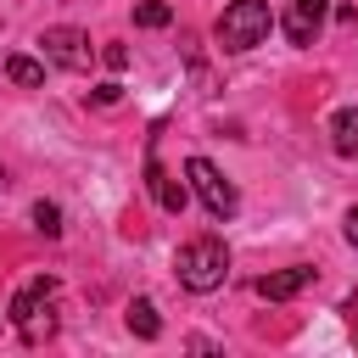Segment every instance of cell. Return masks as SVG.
Returning a JSON list of instances; mask_svg holds the SVG:
<instances>
[{
  "mask_svg": "<svg viewBox=\"0 0 358 358\" xmlns=\"http://www.w3.org/2000/svg\"><path fill=\"white\" fill-rule=\"evenodd\" d=\"M268 28H274L268 0H229V6L218 11V22H213V39H218V50L241 56V50L263 45V39H268Z\"/></svg>",
  "mask_w": 358,
  "mask_h": 358,
  "instance_id": "cell-1",
  "label": "cell"
},
{
  "mask_svg": "<svg viewBox=\"0 0 358 358\" xmlns=\"http://www.w3.org/2000/svg\"><path fill=\"white\" fill-rule=\"evenodd\" d=\"M224 280H229V252H224V241H218V235H196V241L179 252V285L196 291V296H207V291H218Z\"/></svg>",
  "mask_w": 358,
  "mask_h": 358,
  "instance_id": "cell-2",
  "label": "cell"
},
{
  "mask_svg": "<svg viewBox=\"0 0 358 358\" xmlns=\"http://www.w3.org/2000/svg\"><path fill=\"white\" fill-rule=\"evenodd\" d=\"M50 302H56V280L50 274H39V280H28L17 296H11V324L22 330V341H39V336H50L56 330V319H50Z\"/></svg>",
  "mask_w": 358,
  "mask_h": 358,
  "instance_id": "cell-3",
  "label": "cell"
},
{
  "mask_svg": "<svg viewBox=\"0 0 358 358\" xmlns=\"http://www.w3.org/2000/svg\"><path fill=\"white\" fill-rule=\"evenodd\" d=\"M185 179H190V190L201 196V207H207L218 224H224V218H235L241 196H235V185H229V179H224V173H218L207 157H190V162H185Z\"/></svg>",
  "mask_w": 358,
  "mask_h": 358,
  "instance_id": "cell-4",
  "label": "cell"
},
{
  "mask_svg": "<svg viewBox=\"0 0 358 358\" xmlns=\"http://www.w3.org/2000/svg\"><path fill=\"white\" fill-rule=\"evenodd\" d=\"M39 50H45L50 67H67V73H84L90 56H95V45H90L84 28H45L39 34Z\"/></svg>",
  "mask_w": 358,
  "mask_h": 358,
  "instance_id": "cell-5",
  "label": "cell"
},
{
  "mask_svg": "<svg viewBox=\"0 0 358 358\" xmlns=\"http://www.w3.org/2000/svg\"><path fill=\"white\" fill-rule=\"evenodd\" d=\"M324 17H330V0H291L285 17H280V28H285L291 45H313L319 28H324Z\"/></svg>",
  "mask_w": 358,
  "mask_h": 358,
  "instance_id": "cell-6",
  "label": "cell"
},
{
  "mask_svg": "<svg viewBox=\"0 0 358 358\" xmlns=\"http://www.w3.org/2000/svg\"><path fill=\"white\" fill-rule=\"evenodd\" d=\"M319 280V268H308V263H291V268H274V274H263L257 280V296L263 302H291L296 291H308Z\"/></svg>",
  "mask_w": 358,
  "mask_h": 358,
  "instance_id": "cell-7",
  "label": "cell"
},
{
  "mask_svg": "<svg viewBox=\"0 0 358 358\" xmlns=\"http://www.w3.org/2000/svg\"><path fill=\"white\" fill-rule=\"evenodd\" d=\"M145 190L157 196V207H162V213H185V185H179L157 157H145Z\"/></svg>",
  "mask_w": 358,
  "mask_h": 358,
  "instance_id": "cell-8",
  "label": "cell"
},
{
  "mask_svg": "<svg viewBox=\"0 0 358 358\" xmlns=\"http://www.w3.org/2000/svg\"><path fill=\"white\" fill-rule=\"evenodd\" d=\"M330 145H336V157H358V106H341L330 117Z\"/></svg>",
  "mask_w": 358,
  "mask_h": 358,
  "instance_id": "cell-9",
  "label": "cell"
},
{
  "mask_svg": "<svg viewBox=\"0 0 358 358\" xmlns=\"http://www.w3.org/2000/svg\"><path fill=\"white\" fill-rule=\"evenodd\" d=\"M123 319H129V330H134L140 341H157V336H162V319H157V302H151V296H134Z\"/></svg>",
  "mask_w": 358,
  "mask_h": 358,
  "instance_id": "cell-10",
  "label": "cell"
},
{
  "mask_svg": "<svg viewBox=\"0 0 358 358\" xmlns=\"http://www.w3.org/2000/svg\"><path fill=\"white\" fill-rule=\"evenodd\" d=\"M6 78H11L17 90H39V84H45V62H34V56H6Z\"/></svg>",
  "mask_w": 358,
  "mask_h": 358,
  "instance_id": "cell-11",
  "label": "cell"
},
{
  "mask_svg": "<svg viewBox=\"0 0 358 358\" xmlns=\"http://www.w3.org/2000/svg\"><path fill=\"white\" fill-rule=\"evenodd\" d=\"M134 22H140V28H168L173 11H168L162 0H140V6H134Z\"/></svg>",
  "mask_w": 358,
  "mask_h": 358,
  "instance_id": "cell-12",
  "label": "cell"
},
{
  "mask_svg": "<svg viewBox=\"0 0 358 358\" xmlns=\"http://www.w3.org/2000/svg\"><path fill=\"white\" fill-rule=\"evenodd\" d=\"M34 229L56 241V235H62V207H56V201H34Z\"/></svg>",
  "mask_w": 358,
  "mask_h": 358,
  "instance_id": "cell-13",
  "label": "cell"
},
{
  "mask_svg": "<svg viewBox=\"0 0 358 358\" xmlns=\"http://www.w3.org/2000/svg\"><path fill=\"white\" fill-rule=\"evenodd\" d=\"M341 319H347V336H352V347H358V291L341 302Z\"/></svg>",
  "mask_w": 358,
  "mask_h": 358,
  "instance_id": "cell-14",
  "label": "cell"
},
{
  "mask_svg": "<svg viewBox=\"0 0 358 358\" xmlns=\"http://www.w3.org/2000/svg\"><path fill=\"white\" fill-rule=\"evenodd\" d=\"M101 62H106L112 73H123V67H129V50H123V45H106V50H101Z\"/></svg>",
  "mask_w": 358,
  "mask_h": 358,
  "instance_id": "cell-15",
  "label": "cell"
},
{
  "mask_svg": "<svg viewBox=\"0 0 358 358\" xmlns=\"http://www.w3.org/2000/svg\"><path fill=\"white\" fill-rule=\"evenodd\" d=\"M117 95H123L117 84H101V90H95V106H117Z\"/></svg>",
  "mask_w": 358,
  "mask_h": 358,
  "instance_id": "cell-16",
  "label": "cell"
},
{
  "mask_svg": "<svg viewBox=\"0 0 358 358\" xmlns=\"http://www.w3.org/2000/svg\"><path fill=\"white\" fill-rule=\"evenodd\" d=\"M347 241H352V246H358V207H352V213H347Z\"/></svg>",
  "mask_w": 358,
  "mask_h": 358,
  "instance_id": "cell-17",
  "label": "cell"
},
{
  "mask_svg": "<svg viewBox=\"0 0 358 358\" xmlns=\"http://www.w3.org/2000/svg\"><path fill=\"white\" fill-rule=\"evenodd\" d=\"M0 185H6V173H0Z\"/></svg>",
  "mask_w": 358,
  "mask_h": 358,
  "instance_id": "cell-18",
  "label": "cell"
},
{
  "mask_svg": "<svg viewBox=\"0 0 358 358\" xmlns=\"http://www.w3.org/2000/svg\"><path fill=\"white\" fill-rule=\"evenodd\" d=\"M0 319H6V313H0Z\"/></svg>",
  "mask_w": 358,
  "mask_h": 358,
  "instance_id": "cell-19",
  "label": "cell"
}]
</instances>
